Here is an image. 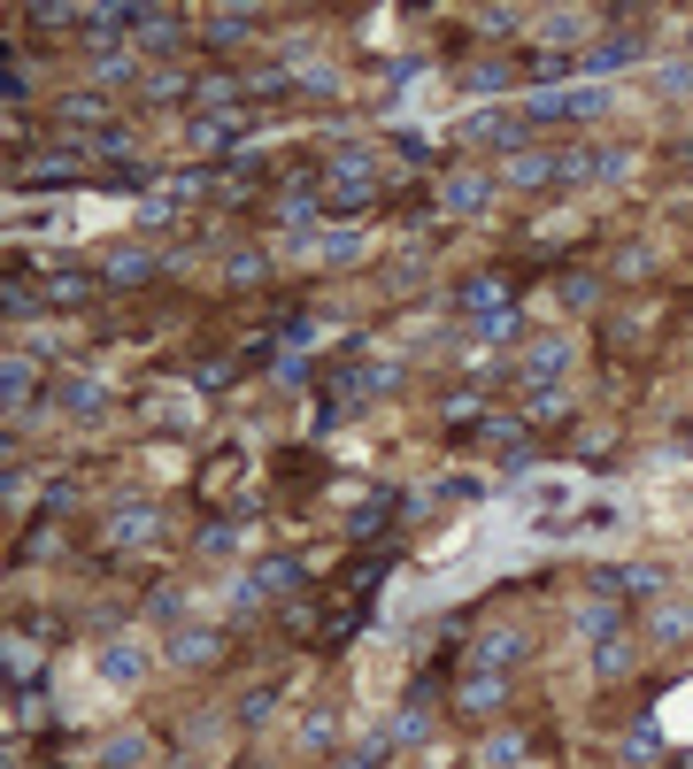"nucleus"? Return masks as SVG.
<instances>
[{
    "label": "nucleus",
    "instance_id": "nucleus-1",
    "mask_svg": "<svg viewBox=\"0 0 693 769\" xmlns=\"http://www.w3.org/2000/svg\"><path fill=\"white\" fill-rule=\"evenodd\" d=\"M601 108H609V93H586V85H578V93H531V101H524L531 124H586V116H601Z\"/></svg>",
    "mask_w": 693,
    "mask_h": 769
},
{
    "label": "nucleus",
    "instance_id": "nucleus-2",
    "mask_svg": "<svg viewBox=\"0 0 693 769\" xmlns=\"http://www.w3.org/2000/svg\"><path fill=\"white\" fill-rule=\"evenodd\" d=\"M524 124L531 116H501V108H478L463 124V147H501V154H524Z\"/></svg>",
    "mask_w": 693,
    "mask_h": 769
},
{
    "label": "nucleus",
    "instance_id": "nucleus-3",
    "mask_svg": "<svg viewBox=\"0 0 693 769\" xmlns=\"http://www.w3.org/2000/svg\"><path fill=\"white\" fill-rule=\"evenodd\" d=\"M501 700H509V677H501V669H478V677H463V693H455V708L478 716V724L501 716Z\"/></svg>",
    "mask_w": 693,
    "mask_h": 769
},
{
    "label": "nucleus",
    "instance_id": "nucleus-4",
    "mask_svg": "<svg viewBox=\"0 0 693 769\" xmlns=\"http://www.w3.org/2000/svg\"><path fill=\"white\" fill-rule=\"evenodd\" d=\"M486 193H494V185H486L478 169H455V177L439 185V216H478V208H486Z\"/></svg>",
    "mask_w": 693,
    "mask_h": 769
},
{
    "label": "nucleus",
    "instance_id": "nucleus-5",
    "mask_svg": "<svg viewBox=\"0 0 693 769\" xmlns=\"http://www.w3.org/2000/svg\"><path fill=\"white\" fill-rule=\"evenodd\" d=\"M163 262H155V247H116L108 262H101V285H147Z\"/></svg>",
    "mask_w": 693,
    "mask_h": 769
},
{
    "label": "nucleus",
    "instance_id": "nucleus-6",
    "mask_svg": "<svg viewBox=\"0 0 693 769\" xmlns=\"http://www.w3.org/2000/svg\"><path fill=\"white\" fill-rule=\"evenodd\" d=\"M93 293H101L93 270H46V308H85Z\"/></svg>",
    "mask_w": 693,
    "mask_h": 769
},
{
    "label": "nucleus",
    "instance_id": "nucleus-7",
    "mask_svg": "<svg viewBox=\"0 0 693 769\" xmlns=\"http://www.w3.org/2000/svg\"><path fill=\"white\" fill-rule=\"evenodd\" d=\"M216 654H224V631H177V638H170V662H177V669H208Z\"/></svg>",
    "mask_w": 693,
    "mask_h": 769
},
{
    "label": "nucleus",
    "instance_id": "nucleus-8",
    "mask_svg": "<svg viewBox=\"0 0 693 769\" xmlns=\"http://www.w3.org/2000/svg\"><path fill=\"white\" fill-rule=\"evenodd\" d=\"M46 401H62L70 416H101V401H108V393H101L93 377H62V385H46Z\"/></svg>",
    "mask_w": 693,
    "mask_h": 769
},
{
    "label": "nucleus",
    "instance_id": "nucleus-9",
    "mask_svg": "<svg viewBox=\"0 0 693 769\" xmlns=\"http://www.w3.org/2000/svg\"><path fill=\"white\" fill-rule=\"evenodd\" d=\"M139 39H147L155 54H170L177 39H185V15H170V8H139Z\"/></svg>",
    "mask_w": 693,
    "mask_h": 769
},
{
    "label": "nucleus",
    "instance_id": "nucleus-10",
    "mask_svg": "<svg viewBox=\"0 0 693 769\" xmlns=\"http://www.w3.org/2000/svg\"><path fill=\"white\" fill-rule=\"evenodd\" d=\"M255 23H262L255 8H216V15H208V46H239Z\"/></svg>",
    "mask_w": 693,
    "mask_h": 769
},
{
    "label": "nucleus",
    "instance_id": "nucleus-11",
    "mask_svg": "<svg viewBox=\"0 0 693 769\" xmlns=\"http://www.w3.org/2000/svg\"><path fill=\"white\" fill-rule=\"evenodd\" d=\"M101 677H108V685H139V677H147V654H139V646H101Z\"/></svg>",
    "mask_w": 693,
    "mask_h": 769
},
{
    "label": "nucleus",
    "instance_id": "nucleus-12",
    "mask_svg": "<svg viewBox=\"0 0 693 769\" xmlns=\"http://www.w3.org/2000/svg\"><path fill=\"white\" fill-rule=\"evenodd\" d=\"M463 308H470V315H486V308L509 315V278H470V285H463Z\"/></svg>",
    "mask_w": 693,
    "mask_h": 769
},
{
    "label": "nucleus",
    "instance_id": "nucleus-13",
    "mask_svg": "<svg viewBox=\"0 0 693 769\" xmlns=\"http://www.w3.org/2000/svg\"><path fill=\"white\" fill-rule=\"evenodd\" d=\"M640 31H624V39H609V46H586V70H624V62H640Z\"/></svg>",
    "mask_w": 693,
    "mask_h": 769
},
{
    "label": "nucleus",
    "instance_id": "nucleus-14",
    "mask_svg": "<svg viewBox=\"0 0 693 769\" xmlns=\"http://www.w3.org/2000/svg\"><path fill=\"white\" fill-rule=\"evenodd\" d=\"M247 139V116H193V147H231Z\"/></svg>",
    "mask_w": 693,
    "mask_h": 769
},
{
    "label": "nucleus",
    "instance_id": "nucleus-15",
    "mask_svg": "<svg viewBox=\"0 0 693 769\" xmlns=\"http://www.w3.org/2000/svg\"><path fill=\"white\" fill-rule=\"evenodd\" d=\"M293 578H301V562H293V554H270V562H262V570H255V578H247V585H255V593H270V601H278V593H293Z\"/></svg>",
    "mask_w": 693,
    "mask_h": 769
},
{
    "label": "nucleus",
    "instance_id": "nucleus-16",
    "mask_svg": "<svg viewBox=\"0 0 693 769\" xmlns=\"http://www.w3.org/2000/svg\"><path fill=\"white\" fill-rule=\"evenodd\" d=\"M139 93H147V101H163V108H170V101H193L185 70H147V77H139Z\"/></svg>",
    "mask_w": 693,
    "mask_h": 769
},
{
    "label": "nucleus",
    "instance_id": "nucleus-17",
    "mask_svg": "<svg viewBox=\"0 0 693 769\" xmlns=\"http://www.w3.org/2000/svg\"><path fill=\"white\" fill-rule=\"evenodd\" d=\"M108 531H116V547H147V539H155V508H124Z\"/></svg>",
    "mask_w": 693,
    "mask_h": 769
},
{
    "label": "nucleus",
    "instance_id": "nucleus-18",
    "mask_svg": "<svg viewBox=\"0 0 693 769\" xmlns=\"http://www.w3.org/2000/svg\"><path fill=\"white\" fill-rule=\"evenodd\" d=\"M509 177H517V185H539V177H562V154H531V147H524L517 162H509Z\"/></svg>",
    "mask_w": 693,
    "mask_h": 769
},
{
    "label": "nucleus",
    "instance_id": "nucleus-19",
    "mask_svg": "<svg viewBox=\"0 0 693 769\" xmlns=\"http://www.w3.org/2000/svg\"><path fill=\"white\" fill-rule=\"evenodd\" d=\"M539 31H547V46H578V39H586V15H578V8H555Z\"/></svg>",
    "mask_w": 693,
    "mask_h": 769
},
{
    "label": "nucleus",
    "instance_id": "nucleus-20",
    "mask_svg": "<svg viewBox=\"0 0 693 769\" xmlns=\"http://www.w3.org/2000/svg\"><path fill=\"white\" fill-rule=\"evenodd\" d=\"M0 385H8V408H23V401H31V385H39V370H31L23 354H8V370H0Z\"/></svg>",
    "mask_w": 693,
    "mask_h": 769
},
{
    "label": "nucleus",
    "instance_id": "nucleus-21",
    "mask_svg": "<svg viewBox=\"0 0 693 769\" xmlns=\"http://www.w3.org/2000/svg\"><path fill=\"white\" fill-rule=\"evenodd\" d=\"M509 669V662H524V638H509V631H494V638H478V669Z\"/></svg>",
    "mask_w": 693,
    "mask_h": 769
},
{
    "label": "nucleus",
    "instance_id": "nucleus-22",
    "mask_svg": "<svg viewBox=\"0 0 693 769\" xmlns=\"http://www.w3.org/2000/svg\"><path fill=\"white\" fill-rule=\"evenodd\" d=\"M93 77H101V85H124V77H132V54H124V46H93Z\"/></svg>",
    "mask_w": 693,
    "mask_h": 769
},
{
    "label": "nucleus",
    "instance_id": "nucleus-23",
    "mask_svg": "<svg viewBox=\"0 0 693 769\" xmlns=\"http://www.w3.org/2000/svg\"><path fill=\"white\" fill-rule=\"evenodd\" d=\"M617 585H624L632 601H655V593H663V570H655V562H632V570H624Z\"/></svg>",
    "mask_w": 693,
    "mask_h": 769
},
{
    "label": "nucleus",
    "instance_id": "nucleus-24",
    "mask_svg": "<svg viewBox=\"0 0 693 769\" xmlns=\"http://www.w3.org/2000/svg\"><path fill=\"white\" fill-rule=\"evenodd\" d=\"M301 254H317V262H332V270H340V262H354V254H362V239H354V231H340V239H317V247H301Z\"/></svg>",
    "mask_w": 693,
    "mask_h": 769
},
{
    "label": "nucleus",
    "instance_id": "nucleus-25",
    "mask_svg": "<svg viewBox=\"0 0 693 769\" xmlns=\"http://www.w3.org/2000/svg\"><path fill=\"white\" fill-rule=\"evenodd\" d=\"M424 731H432V700L416 693V700L401 708V724H393V739H424Z\"/></svg>",
    "mask_w": 693,
    "mask_h": 769
},
{
    "label": "nucleus",
    "instance_id": "nucleus-26",
    "mask_svg": "<svg viewBox=\"0 0 693 769\" xmlns=\"http://www.w3.org/2000/svg\"><path fill=\"white\" fill-rule=\"evenodd\" d=\"M478 447H501V455H524V447H517V424H509V416H486V424H478Z\"/></svg>",
    "mask_w": 693,
    "mask_h": 769
},
{
    "label": "nucleus",
    "instance_id": "nucleus-27",
    "mask_svg": "<svg viewBox=\"0 0 693 769\" xmlns=\"http://www.w3.org/2000/svg\"><path fill=\"white\" fill-rule=\"evenodd\" d=\"M562 362H570V346H562V339H547V346H531V362H524V370H531V377H555Z\"/></svg>",
    "mask_w": 693,
    "mask_h": 769
},
{
    "label": "nucleus",
    "instance_id": "nucleus-28",
    "mask_svg": "<svg viewBox=\"0 0 693 769\" xmlns=\"http://www.w3.org/2000/svg\"><path fill=\"white\" fill-rule=\"evenodd\" d=\"M139 762H147V739H139V731H124V739L108 747V769H139Z\"/></svg>",
    "mask_w": 693,
    "mask_h": 769
},
{
    "label": "nucleus",
    "instance_id": "nucleus-29",
    "mask_svg": "<svg viewBox=\"0 0 693 769\" xmlns=\"http://www.w3.org/2000/svg\"><path fill=\"white\" fill-rule=\"evenodd\" d=\"M193 101H208V108H231V101H239V85H231V77H200V85H193Z\"/></svg>",
    "mask_w": 693,
    "mask_h": 769
},
{
    "label": "nucleus",
    "instance_id": "nucleus-30",
    "mask_svg": "<svg viewBox=\"0 0 693 769\" xmlns=\"http://www.w3.org/2000/svg\"><path fill=\"white\" fill-rule=\"evenodd\" d=\"M593 669H601V677H624V669H632V654H624V638H609V646H593Z\"/></svg>",
    "mask_w": 693,
    "mask_h": 769
},
{
    "label": "nucleus",
    "instance_id": "nucleus-31",
    "mask_svg": "<svg viewBox=\"0 0 693 769\" xmlns=\"http://www.w3.org/2000/svg\"><path fill=\"white\" fill-rule=\"evenodd\" d=\"M517 755H524V739H517V731H494V739H486V762H494V769H509Z\"/></svg>",
    "mask_w": 693,
    "mask_h": 769
},
{
    "label": "nucleus",
    "instance_id": "nucleus-32",
    "mask_svg": "<svg viewBox=\"0 0 693 769\" xmlns=\"http://www.w3.org/2000/svg\"><path fill=\"white\" fill-rule=\"evenodd\" d=\"M655 631H663V638H686V631H693V609H671V601H663V609H655Z\"/></svg>",
    "mask_w": 693,
    "mask_h": 769
},
{
    "label": "nucleus",
    "instance_id": "nucleus-33",
    "mask_svg": "<svg viewBox=\"0 0 693 769\" xmlns=\"http://www.w3.org/2000/svg\"><path fill=\"white\" fill-rule=\"evenodd\" d=\"M208 193H216V185H208L200 169H185V177H177V185H170V200H208Z\"/></svg>",
    "mask_w": 693,
    "mask_h": 769
},
{
    "label": "nucleus",
    "instance_id": "nucleus-34",
    "mask_svg": "<svg viewBox=\"0 0 693 769\" xmlns=\"http://www.w3.org/2000/svg\"><path fill=\"white\" fill-rule=\"evenodd\" d=\"M377 762H385V739H370L362 755H340V762H332V769H377Z\"/></svg>",
    "mask_w": 693,
    "mask_h": 769
},
{
    "label": "nucleus",
    "instance_id": "nucleus-35",
    "mask_svg": "<svg viewBox=\"0 0 693 769\" xmlns=\"http://www.w3.org/2000/svg\"><path fill=\"white\" fill-rule=\"evenodd\" d=\"M509 23H517V8H486V15H478V31H486V39H501Z\"/></svg>",
    "mask_w": 693,
    "mask_h": 769
},
{
    "label": "nucleus",
    "instance_id": "nucleus-36",
    "mask_svg": "<svg viewBox=\"0 0 693 769\" xmlns=\"http://www.w3.org/2000/svg\"><path fill=\"white\" fill-rule=\"evenodd\" d=\"M301 93H317V101H332V93H340V77H332V70H309V77H301Z\"/></svg>",
    "mask_w": 693,
    "mask_h": 769
},
{
    "label": "nucleus",
    "instance_id": "nucleus-37",
    "mask_svg": "<svg viewBox=\"0 0 693 769\" xmlns=\"http://www.w3.org/2000/svg\"><path fill=\"white\" fill-rule=\"evenodd\" d=\"M231 278H239V285H255V278H262V254H255V247H247V254H231Z\"/></svg>",
    "mask_w": 693,
    "mask_h": 769
},
{
    "label": "nucleus",
    "instance_id": "nucleus-38",
    "mask_svg": "<svg viewBox=\"0 0 693 769\" xmlns=\"http://www.w3.org/2000/svg\"><path fill=\"white\" fill-rule=\"evenodd\" d=\"M270 700H278L270 685H262V693H247V708H239V724H262V716H270Z\"/></svg>",
    "mask_w": 693,
    "mask_h": 769
},
{
    "label": "nucleus",
    "instance_id": "nucleus-39",
    "mask_svg": "<svg viewBox=\"0 0 693 769\" xmlns=\"http://www.w3.org/2000/svg\"><path fill=\"white\" fill-rule=\"evenodd\" d=\"M54 769H70V762H54Z\"/></svg>",
    "mask_w": 693,
    "mask_h": 769
}]
</instances>
